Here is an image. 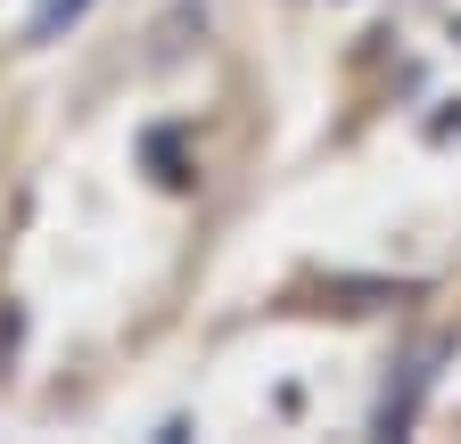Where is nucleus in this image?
I'll return each instance as SVG.
<instances>
[{"instance_id":"obj_1","label":"nucleus","mask_w":461,"mask_h":444,"mask_svg":"<svg viewBox=\"0 0 461 444\" xmlns=\"http://www.w3.org/2000/svg\"><path fill=\"white\" fill-rule=\"evenodd\" d=\"M429 386H437V346H429V354H412V362H403V378H387V395H379V412H371V428H379V436H403V428H412V420H420V395H429Z\"/></svg>"},{"instance_id":"obj_2","label":"nucleus","mask_w":461,"mask_h":444,"mask_svg":"<svg viewBox=\"0 0 461 444\" xmlns=\"http://www.w3.org/2000/svg\"><path fill=\"white\" fill-rule=\"evenodd\" d=\"M83 9H91V0H41V17H33V41H50L58 25H75Z\"/></svg>"}]
</instances>
